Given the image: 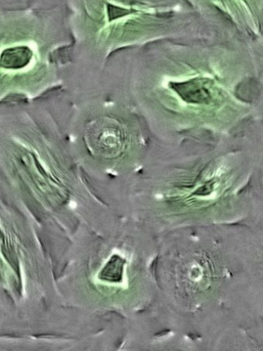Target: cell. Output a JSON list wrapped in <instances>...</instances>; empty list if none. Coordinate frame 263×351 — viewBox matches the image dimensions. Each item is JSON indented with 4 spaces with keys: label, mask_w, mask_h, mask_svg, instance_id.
Wrapping results in <instances>:
<instances>
[{
    "label": "cell",
    "mask_w": 263,
    "mask_h": 351,
    "mask_svg": "<svg viewBox=\"0 0 263 351\" xmlns=\"http://www.w3.org/2000/svg\"><path fill=\"white\" fill-rule=\"evenodd\" d=\"M2 56L1 64L8 68H19L25 65L31 57L30 51L27 48H16L8 50Z\"/></svg>",
    "instance_id": "obj_2"
},
{
    "label": "cell",
    "mask_w": 263,
    "mask_h": 351,
    "mask_svg": "<svg viewBox=\"0 0 263 351\" xmlns=\"http://www.w3.org/2000/svg\"><path fill=\"white\" fill-rule=\"evenodd\" d=\"M90 130L89 145L99 155L114 156L121 149V133L114 123H96Z\"/></svg>",
    "instance_id": "obj_1"
}]
</instances>
